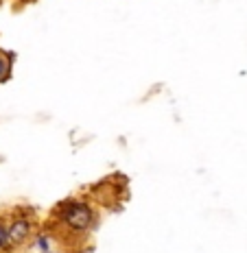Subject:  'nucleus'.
<instances>
[{
	"mask_svg": "<svg viewBox=\"0 0 247 253\" xmlns=\"http://www.w3.org/2000/svg\"><path fill=\"white\" fill-rule=\"evenodd\" d=\"M31 236V223L26 218H18L11 223V227H9V238L15 245H20V242H24L26 238Z\"/></svg>",
	"mask_w": 247,
	"mask_h": 253,
	"instance_id": "f03ea898",
	"label": "nucleus"
},
{
	"mask_svg": "<svg viewBox=\"0 0 247 253\" xmlns=\"http://www.w3.org/2000/svg\"><path fill=\"white\" fill-rule=\"evenodd\" d=\"M7 242H11V238H9V229L0 227V247H4Z\"/></svg>",
	"mask_w": 247,
	"mask_h": 253,
	"instance_id": "20e7f679",
	"label": "nucleus"
},
{
	"mask_svg": "<svg viewBox=\"0 0 247 253\" xmlns=\"http://www.w3.org/2000/svg\"><path fill=\"white\" fill-rule=\"evenodd\" d=\"M9 72H11V63L4 55H0V81H4L9 77Z\"/></svg>",
	"mask_w": 247,
	"mask_h": 253,
	"instance_id": "7ed1b4c3",
	"label": "nucleus"
},
{
	"mask_svg": "<svg viewBox=\"0 0 247 253\" xmlns=\"http://www.w3.org/2000/svg\"><path fill=\"white\" fill-rule=\"evenodd\" d=\"M44 253H52V251H44Z\"/></svg>",
	"mask_w": 247,
	"mask_h": 253,
	"instance_id": "39448f33",
	"label": "nucleus"
},
{
	"mask_svg": "<svg viewBox=\"0 0 247 253\" xmlns=\"http://www.w3.org/2000/svg\"><path fill=\"white\" fill-rule=\"evenodd\" d=\"M59 218L64 220L70 229L83 231V229H90L94 223V210L88 203L81 201H68L61 205L59 210Z\"/></svg>",
	"mask_w": 247,
	"mask_h": 253,
	"instance_id": "f257e3e1",
	"label": "nucleus"
}]
</instances>
